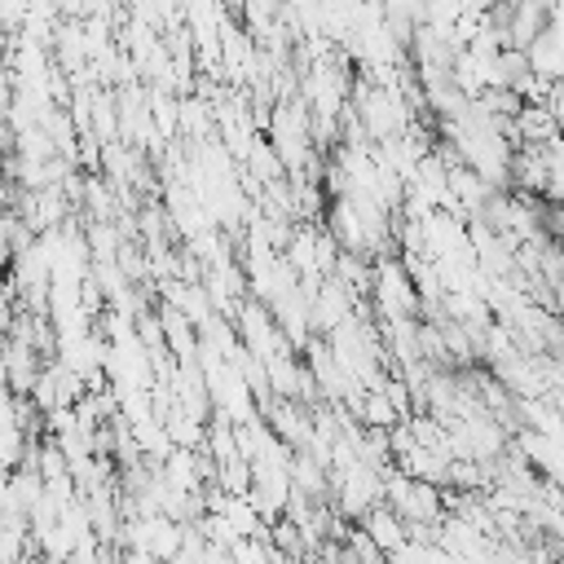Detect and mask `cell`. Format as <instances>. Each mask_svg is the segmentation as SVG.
Listing matches in <instances>:
<instances>
[{
    "label": "cell",
    "mask_w": 564,
    "mask_h": 564,
    "mask_svg": "<svg viewBox=\"0 0 564 564\" xmlns=\"http://www.w3.org/2000/svg\"><path fill=\"white\" fill-rule=\"evenodd\" d=\"M520 449H524L529 467H538L546 480H555V471H560V441H555V436H542V432H520Z\"/></svg>",
    "instance_id": "cell-5"
},
{
    "label": "cell",
    "mask_w": 564,
    "mask_h": 564,
    "mask_svg": "<svg viewBox=\"0 0 564 564\" xmlns=\"http://www.w3.org/2000/svg\"><path fill=\"white\" fill-rule=\"evenodd\" d=\"M524 66L538 84H560L564 70V31H560V9L551 4V22L542 26V35L524 48Z\"/></svg>",
    "instance_id": "cell-3"
},
{
    "label": "cell",
    "mask_w": 564,
    "mask_h": 564,
    "mask_svg": "<svg viewBox=\"0 0 564 564\" xmlns=\"http://www.w3.org/2000/svg\"><path fill=\"white\" fill-rule=\"evenodd\" d=\"M361 533H366V542H370L383 560H388L392 551H401V546H405V524H401L383 502H379V507H370V511L361 516Z\"/></svg>",
    "instance_id": "cell-4"
},
{
    "label": "cell",
    "mask_w": 564,
    "mask_h": 564,
    "mask_svg": "<svg viewBox=\"0 0 564 564\" xmlns=\"http://www.w3.org/2000/svg\"><path fill=\"white\" fill-rule=\"evenodd\" d=\"M163 564H198V560H189V555H172V560H163Z\"/></svg>",
    "instance_id": "cell-6"
},
{
    "label": "cell",
    "mask_w": 564,
    "mask_h": 564,
    "mask_svg": "<svg viewBox=\"0 0 564 564\" xmlns=\"http://www.w3.org/2000/svg\"><path fill=\"white\" fill-rule=\"evenodd\" d=\"M357 123L370 141L405 137L410 128V101L397 84H357Z\"/></svg>",
    "instance_id": "cell-1"
},
{
    "label": "cell",
    "mask_w": 564,
    "mask_h": 564,
    "mask_svg": "<svg viewBox=\"0 0 564 564\" xmlns=\"http://www.w3.org/2000/svg\"><path fill=\"white\" fill-rule=\"evenodd\" d=\"M370 295H375V308L383 313V322H414V313H419V295H414V282L401 260L370 264Z\"/></svg>",
    "instance_id": "cell-2"
}]
</instances>
